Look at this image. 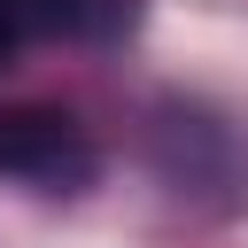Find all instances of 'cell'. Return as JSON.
I'll list each match as a JSON object with an SVG mask.
<instances>
[{
  "label": "cell",
  "mask_w": 248,
  "mask_h": 248,
  "mask_svg": "<svg viewBox=\"0 0 248 248\" xmlns=\"http://www.w3.org/2000/svg\"><path fill=\"white\" fill-rule=\"evenodd\" d=\"M0 178L31 186H85L93 178V140L70 108H0Z\"/></svg>",
  "instance_id": "obj_1"
},
{
  "label": "cell",
  "mask_w": 248,
  "mask_h": 248,
  "mask_svg": "<svg viewBox=\"0 0 248 248\" xmlns=\"http://www.w3.org/2000/svg\"><path fill=\"white\" fill-rule=\"evenodd\" d=\"M31 39H116L132 23V0H23Z\"/></svg>",
  "instance_id": "obj_2"
},
{
  "label": "cell",
  "mask_w": 248,
  "mask_h": 248,
  "mask_svg": "<svg viewBox=\"0 0 248 248\" xmlns=\"http://www.w3.org/2000/svg\"><path fill=\"white\" fill-rule=\"evenodd\" d=\"M23 39H31V8H23V0H0V62H8Z\"/></svg>",
  "instance_id": "obj_3"
}]
</instances>
